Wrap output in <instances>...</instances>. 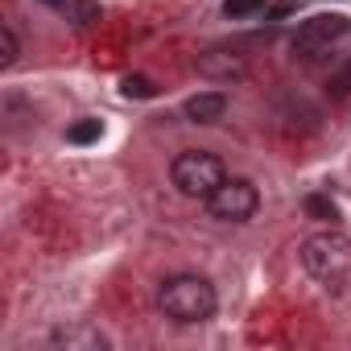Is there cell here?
Returning <instances> with one entry per match:
<instances>
[{"label":"cell","instance_id":"obj_2","mask_svg":"<svg viewBox=\"0 0 351 351\" xmlns=\"http://www.w3.org/2000/svg\"><path fill=\"white\" fill-rule=\"evenodd\" d=\"M169 178H173V186H178L182 195H191V199H211V191L228 178V173H223V161L215 153L186 149V153L173 157Z\"/></svg>","mask_w":351,"mask_h":351},{"label":"cell","instance_id":"obj_1","mask_svg":"<svg viewBox=\"0 0 351 351\" xmlns=\"http://www.w3.org/2000/svg\"><path fill=\"white\" fill-rule=\"evenodd\" d=\"M157 306L173 322H207L215 314V285L207 277H195V273L169 277L157 293Z\"/></svg>","mask_w":351,"mask_h":351},{"label":"cell","instance_id":"obj_8","mask_svg":"<svg viewBox=\"0 0 351 351\" xmlns=\"http://www.w3.org/2000/svg\"><path fill=\"white\" fill-rule=\"evenodd\" d=\"M50 9H58L71 25H95L99 21V5L95 0H46Z\"/></svg>","mask_w":351,"mask_h":351},{"label":"cell","instance_id":"obj_10","mask_svg":"<svg viewBox=\"0 0 351 351\" xmlns=\"http://www.w3.org/2000/svg\"><path fill=\"white\" fill-rule=\"evenodd\" d=\"M66 136H71L75 145H91V141H99V136H104V124H99V120H79Z\"/></svg>","mask_w":351,"mask_h":351},{"label":"cell","instance_id":"obj_14","mask_svg":"<svg viewBox=\"0 0 351 351\" xmlns=\"http://www.w3.org/2000/svg\"><path fill=\"white\" fill-rule=\"evenodd\" d=\"M153 91H157V87H153L149 79H141V75H136V79H124V95H128V99H132V95H136V99H149Z\"/></svg>","mask_w":351,"mask_h":351},{"label":"cell","instance_id":"obj_3","mask_svg":"<svg viewBox=\"0 0 351 351\" xmlns=\"http://www.w3.org/2000/svg\"><path fill=\"white\" fill-rule=\"evenodd\" d=\"M302 265L310 277L318 281H343L351 273V240L339 236V232H322V236H310L302 244Z\"/></svg>","mask_w":351,"mask_h":351},{"label":"cell","instance_id":"obj_9","mask_svg":"<svg viewBox=\"0 0 351 351\" xmlns=\"http://www.w3.org/2000/svg\"><path fill=\"white\" fill-rule=\"evenodd\" d=\"M17 54H21V42H17L13 25H5V29H0V66H13Z\"/></svg>","mask_w":351,"mask_h":351},{"label":"cell","instance_id":"obj_13","mask_svg":"<svg viewBox=\"0 0 351 351\" xmlns=\"http://www.w3.org/2000/svg\"><path fill=\"white\" fill-rule=\"evenodd\" d=\"M306 215H310V219H335L339 211H335V203H330V199L310 195V199H306Z\"/></svg>","mask_w":351,"mask_h":351},{"label":"cell","instance_id":"obj_6","mask_svg":"<svg viewBox=\"0 0 351 351\" xmlns=\"http://www.w3.org/2000/svg\"><path fill=\"white\" fill-rule=\"evenodd\" d=\"M182 112H186V120H191V124H215V120H223V112H228V95H223V91L191 95Z\"/></svg>","mask_w":351,"mask_h":351},{"label":"cell","instance_id":"obj_5","mask_svg":"<svg viewBox=\"0 0 351 351\" xmlns=\"http://www.w3.org/2000/svg\"><path fill=\"white\" fill-rule=\"evenodd\" d=\"M347 29H351V21H347V17H339V13H318V17L302 21V29H298V38H293V54L314 58L322 46H330V42H335V38H343Z\"/></svg>","mask_w":351,"mask_h":351},{"label":"cell","instance_id":"obj_4","mask_svg":"<svg viewBox=\"0 0 351 351\" xmlns=\"http://www.w3.org/2000/svg\"><path fill=\"white\" fill-rule=\"evenodd\" d=\"M256 207H261V195H256V186L244 182V178H223V182L211 191V199H207V211H211L215 219H223V223H244V219L256 215Z\"/></svg>","mask_w":351,"mask_h":351},{"label":"cell","instance_id":"obj_7","mask_svg":"<svg viewBox=\"0 0 351 351\" xmlns=\"http://www.w3.org/2000/svg\"><path fill=\"white\" fill-rule=\"evenodd\" d=\"M199 71H203V75H211V79H240V75H244V62H240L236 54L211 50V54H203V58H199Z\"/></svg>","mask_w":351,"mask_h":351},{"label":"cell","instance_id":"obj_12","mask_svg":"<svg viewBox=\"0 0 351 351\" xmlns=\"http://www.w3.org/2000/svg\"><path fill=\"white\" fill-rule=\"evenodd\" d=\"M261 9H265V0H223V13H228V17H236V21H240V17L261 13Z\"/></svg>","mask_w":351,"mask_h":351},{"label":"cell","instance_id":"obj_11","mask_svg":"<svg viewBox=\"0 0 351 351\" xmlns=\"http://www.w3.org/2000/svg\"><path fill=\"white\" fill-rule=\"evenodd\" d=\"M54 343H66V347H104V335H95V330H62Z\"/></svg>","mask_w":351,"mask_h":351}]
</instances>
